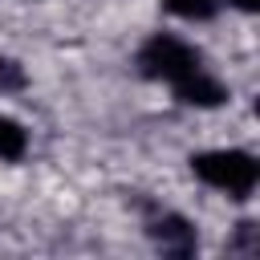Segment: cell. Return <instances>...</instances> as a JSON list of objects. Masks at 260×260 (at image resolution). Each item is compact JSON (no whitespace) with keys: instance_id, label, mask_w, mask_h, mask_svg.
<instances>
[{"instance_id":"7","label":"cell","mask_w":260,"mask_h":260,"mask_svg":"<svg viewBox=\"0 0 260 260\" xmlns=\"http://www.w3.org/2000/svg\"><path fill=\"white\" fill-rule=\"evenodd\" d=\"M24 85H28L24 65L12 61V57H0V93H16V89H24Z\"/></svg>"},{"instance_id":"6","label":"cell","mask_w":260,"mask_h":260,"mask_svg":"<svg viewBox=\"0 0 260 260\" xmlns=\"http://www.w3.org/2000/svg\"><path fill=\"white\" fill-rule=\"evenodd\" d=\"M162 8L179 20H211L219 0H162Z\"/></svg>"},{"instance_id":"2","label":"cell","mask_w":260,"mask_h":260,"mask_svg":"<svg viewBox=\"0 0 260 260\" xmlns=\"http://www.w3.org/2000/svg\"><path fill=\"white\" fill-rule=\"evenodd\" d=\"M138 69H142L146 77H154V81L175 85V81L191 77L195 69H203V61H199V53H195L187 41H179V37H171V32H154V37L138 49Z\"/></svg>"},{"instance_id":"8","label":"cell","mask_w":260,"mask_h":260,"mask_svg":"<svg viewBox=\"0 0 260 260\" xmlns=\"http://www.w3.org/2000/svg\"><path fill=\"white\" fill-rule=\"evenodd\" d=\"M232 8H240V12H256L260 8V0H228Z\"/></svg>"},{"instance_id":"3","label":"cell","mask_w":260,"mask_h":260,"mask_svg":"<svg viewBox=\"0 0 260 260\" xmlns=\"http://www.w3.org/2000/svg\"><path fill=\"white\" fill-rule=\"evenodd\" d=\"M175 98L187 102V106H203V110H211V106H219V102L228 98V89H223L215 77H207L203 69H195L191 77L175 81Z\"/></svg>"},{"instance_id":"1","label":"cell","mask_w":260,"mask_h":260,"mask_svg":"<svg viewBox=\"0 0 260 260\" xmlns=\"http://www.w3.org/2000/svg\"><path fill=\"white\" fill-rule=\"evenodd\" d=\"M195 179H203L215 191H228L232 199H248L260 183V162L248 150H203L191 158Z\"/></svg>"},{"instance_id":"5","label":"cell","mask_w":260,"mask_h":260,"mask_svg":"<svg viewBox=\"0 0 260 260\" xmlns=\"http://www.w3.org/2000/svg\"><path fill=\"white\" fill-rule=\"evenodd\" d=\"M28 150V134L16 118H0V162H16Z\"/></svg>"},{"instance_id":"4","label":"cell","mask_w":260,"mask_h":260,"mask_svg":"<svg viewBox=\"0 0 260 260\" xmlns=\"http://www.w3.org/2000/svg\"><path fill=\"white\" fill-rule=\"evenodd\" d=\"M150 236L162 244V252H175V256L195 252V228L183 215H162L158 223H150Z\"/></svg>"}]
</instances>
